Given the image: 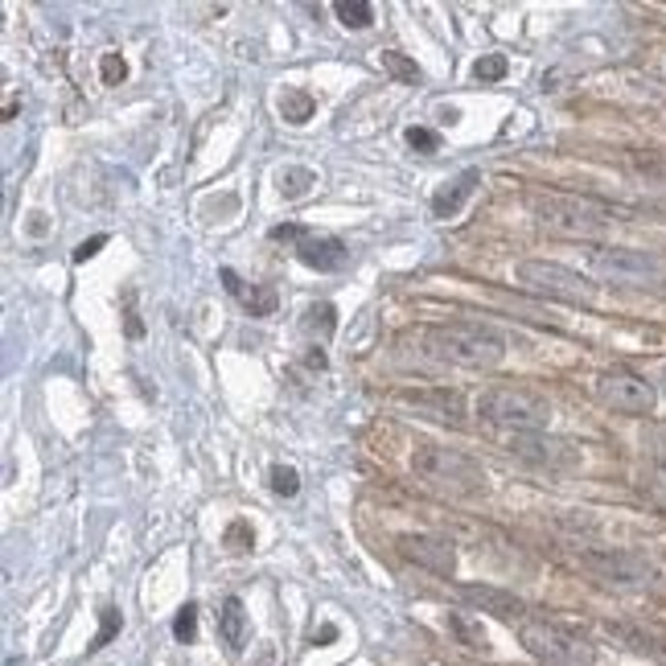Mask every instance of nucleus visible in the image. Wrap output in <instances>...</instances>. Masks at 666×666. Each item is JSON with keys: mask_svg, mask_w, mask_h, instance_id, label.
<instances>
[{"mask_svg": "<svg viewBox=\"0 0 666 666\" xmlns=\"http://www.w3.org/2000/svg\"><path fill=\"white\" fill-rule=\"evenodd\" d=\"M609 629V638H617L626 650H633V654H646V658H666V633L663 629H650V626H605Z\"/></svg>", "mask_w": 666, "mask_h": 666, "instance_id": "16", "label": "nucleus"}, {"mask_svg": "<svg viewBox=\"0 0 666 666\" xmlns=\"http://www.w3.org/2000/svg\"><path fill=\"white\" fill-rule=\"evenodd\" d=\"M222 284H226V293L235 296L251 317L276 313V288H268V284H247V280H243L239 272H231V268H222Z\"/></svg>", "mask_w": 666, "mask_h": 666, "instance_id": "14", "label": "nucleus"}, {"mask_svg": "<svg viewBox=\"0 0 666 666\" xmlns=\"http://www.w3.org/2000/svg\"><path fill=\"white\" fill-rule=\"evenodd\" d=\"M99 74H103V83H108V87H120V83L128 78V62H124L120 54H103Z\"/></svg>", "mask_w": 666, "mask_h": 666, "instance_id": "27", "label": "nucleus"}, {"mask_svg": "<svg viewBox=\"0 0 666 666\" xmlns=\"http://www.w3.org/2000/svg\"><path fill=\"white\" fill-rule=\"evenodd\" d=\"M453 629L461 633L465 642H473V646H485V633H481V629H469V626L461 621V617H453Z\"/></svg>", "mask_w": 666, "mask_h": 666, "instance_id": "34", "label": "nucleus"}, {"mask_svg": "<svg viewBox=\"0 0 666 666\" xmlns=\"http://www.w3.org/2000/svg\"><path fill=\"white\" fill-rule=\"evenodd\" d=\"M219 633L231 650H243V642H247V609H243L239 596H226V601H222Z\"/></svg>", "mask_w": 666, "mask_h": 666, "instance_id": "17", "label": "nucleus"}, {"mask_svg": "<svg viewBox=\"0 0 666 666\" xmlns=\"http://www.w3.org/2000/svg\"><path fill=\"white\" fill-rule=\"evenodd\" d=\"M646 444H650V453L658 457V461H666V424H654L646 432Z\"/></svg>", "mask_w": 666, "mask_h": 666, "instance_id": "32", "label": "nucleus"}, {"mask_svg": "<svg viewBox=\"0 0 666 666\" xmlns=\"http://www.w3.org/2000/svg\"><path fill=\"white\" fill-rule=\"evenodd\" d=\"M518 642L527 646V654H535L539 663L547 666H592L596 663V650L592 642H584L580 633L552 621H522L518 626Z\"/></svg>", "mask_w": 666, "mask_h": 666, "instance_id": "6", "label": "nucleus"}, {"mask_svg": "<svg viewBox=\"0 0 666 666\" xmlns=\"http://www.w3.org/2000/svg\"><path fill=\"white\" fill-rule=\"evenodd\" d=\"M296 259L305 268H313V272H342L350 263V251H346V243L333 239V235H309L296 247Z\"/></svg>", "mask_w": 666, "mask_h": 666, "instance_id": "13", "label": "nucleus"}, {"mask_svg": "<svg viewBox=\"0 0 666 666\" xmlns=\"http://www.w3.org/2000/svg\"><path fill=\"white\" fill-rule=\"evenodd\" d=\"M383 66H387V71L395 74L399 83H411V87L420 83V66H416L411 58H404V54H399V50H387V54H383Z\"/></svg>", "mask_w": 666, "mask_h": 666, "instance_id": "23", "label": "nucleus"}, {"mask_svg": "<svg viewBox=\"0 0 666 666\" xmlns=\"http://www.w3.org/2000/svg\"><path fill=\"white\" fill-rule=\"evenodd\" d=\"M404 140L416 148V152H436V148H441V136H436L432 128H407Z\"/></svg>", "mask_w": 666, "mask_h": 666, "instance_id": "29", "label": "nucleus"}, {"mask_svg": "<svg viewBox=\"0 0 666 666\" xmlns=\"http://www.w3.org/2000/svg\"><path fill=\"white\" fill-rule=\"evenodd\" d=\"M115 629H120V613L115 609H103V629H99V638L91 642V650H103L115 638Z\"/></svg>", "mask_w": 666, "mask_h": 666, "instance_id": "31", "label": "nucleus"}, {"mask_svg": "<svg viewBox=\"0 0 666 666\" xmlns=\"http://www.w3.org/2000/svg\"><path fill=\"white\" fill-rule=\"evenodd\" d=\"M531 214H535L547 231L568 235V239H601L613 226V210L580 194H535L531 198Z\"/></svg>", "mask_w": 666, "mask_h": 666, "instance_id": "3", "label": "nucleus"}, {"mask_svg": "<svg viewBox=\"0 0 666 666\" xmlns=\"http://www.w3.org/2000/svg\"><path fill=\"white\" fill-rule=\"evenodd\" d=\"M280 111H284V120H288V124H305V120L317 111V99L309 91H284Z\"/></svg>", "mask_w": 666, "mask_h": 666, "instance_id": "21", "label": "nucleus"}, {"mask_svg": "<svg viewBox=\"0 0 666 666\" xmlns=\"http://www.w3.org/2000/svg\"><path fill=\"white\" fill-rule=\"evenodd\" d=\"M457 596H461L469 609L490 613V617H498V621H515V617L527 613V605L518 601L515 592L494 589V584H457Z\"/></svg>", "mask_w": 666, "mask_h": 666, "instance_id": "12", "label": "nucleus"}, {"mask_svg": "<svg viewBox=\"0 0 666 666\" xmlns=\"http://www.w3.org/2000/svg\"><path fill=\"white\" fill-rule=\"evenodd\" d=\"M424 350L432 362H444V367L485 370L502 362L506 337L481 321H448V325H432L424 333Z\"/></svg>", "mask_w": 666, "mask_h": 666, "instance_id": "1", "label": "nucleus"}, {"mask_svg": "<svg viewBox=\"0 0 666 666\" xmlns=\"http://www.w3.org/2000/svg\"><path fill=\"white\" fill-rule=\"evenodd\" d=\"M194 633H198V609H194V605H182L177 621H173V638H177V642H194Z\"/></svg>", "mask_w": 666, "mask_h": 666, "instance_id": "28", "label": "nucleus"}, {"mask_svg": "<svg viewBox=\"0 0 666 666\" xmlns=\"http://www.w3.org/2000/svg\"><path fill=\"white\" fill-rule=\"evenodd\" d=\"M481 185V173L478 169H465V173H457L448 185H441L436 194H432V214L436 219H453V214H461V206L473 198V189Z\"/></svg>", "mask_w": 666, "mask_h": 666, "instance_id": "15", "label": "nucleus"}, {"mask_svg": "<svg viewBox=\"0 0 666 666\" xmlns=\"http://www.w3.org/2000/svg\"><path fill=\"white\" fill-rule=\"evenodd\" d=\"M515 280L527 293L564 300V305H592L596 300V284L589 276H580L564 263H552V259H522L515 268Z\"/></svg>", "mask_w": 666, "mask_h": 666, "instance_id": "5", "label": "nucleus"}, {"mask_svg": "<svg viewBox=\"0 0 666 666\" xmlns=\"http://www.w3.org/2000/svg\"><path fill=\"white\" fill-rule=\"evenodd\" d=\"M251 543H256V535H251V522H247V518H235V522L226 527V547H231V552H247Z\"/></svg>", "mask_w": 666, "mask_h": 666, "instance_id": "25", "label": "nucleus"}, {"mask_svg": "<svg viewBox=\"0 0 666 666\" xmlns=\"http://www.w3.org/2000/svg\"><path fill=\"white\" fill-rule=\"evenodd\" d=\"M420 407H432L436 420H448V424H465V404L461 391H428V395H416Z\"/></svg>", "mask_w": 666, "mask_h": 666, "instance_id": "18", "label": "nucleus"}, {"mask_svg": "<svg viewBox=\"0 0 666 666\" xmlns=\"http://www.w3.org/2000/svg\"><path fill=\"white\" fill-rule=\"evenodd\" d=\"M103 243H108V235H95V239L78 243V247H74V263H87V259H91L95 251H99V247H103Z\"/></svg>", "mask_w": 666, "mask_h": 666, "instance_id": "33", "label": "nucleus"}, {"mask_svg": "<svg viewBox=\"0 0 666 666\" xmlns=\"http://www.w3.org/2000/svg\"><path fill=\"white\" fill-rule=\"evenodd\" d=\"M305 330L309 333H321V337H330L333 330H337V313H333V305H313L309 313H305Z\"/></svg>", "mask_w": 666, "mask_h": 666, "instance_id": "22", "label": "nucleus"}, {"mask_svg": "<svg viewBox=\"0 0 666 666\" xmlns=\"http://www.w3.org/2000/svg\"><path fill=\"white\" fill-rule=\"evenodd\" d=\"M333 13H337V21H342L346 29H367L370 21H374V4H370V0H337Z\"/></svg>", "mask_w": 666, "mask_h": 666, "instance_id": "20", "label": "nucleus"}, {"mask_svg": "<svg viewBox=\"0 0 666 666\" xmlns=\"http://www.w3.org/2000/svg\"><path fill=\"white\" fill-rule=\"evenodd\" d=\"M663 391H666V374H663Z\"/></svg>", "mask_w": 666, "mask_h": 666, "instance_id": "35", "label": "nucleus"}, {"mask_svg": "<svg viewBox=\"0 0 666 666\" xmlns=\"http://www.w3.org/2000/svg\"><path fill=\"white\" fill-rule=\"evenodd\" d=\"M596 395L601 404L621 411V416H650L654 404H658V391L654 383H646L638 370H626V367H613L596 379Z\"/></svg>", "mask_w": 666, "mask_h": 666, "instance_id": "8", "label": "nucleus"}, {"mask_svg": "<svg viewBox=\"0 0 666 666\" xmlns=\"http://www.w3.org/2000/svg\"><path fill=\"white\" fill-rule=\"evenodd\" d=\"M399 552H404V559H411V564H420V568L436 576H453V568H457V552L441 535H404L399 539Z\"/></svg>", "mask_w": 666, "mask_h": 666, "instance_id": "11", "label": "nucleus"}, {"mask_svg": "<svg viewBox=\"0 0 666 666\" xmlns=\"http://www.w3.org/2000/svg\"><path fill=\"white\" fill-rule=\"evenodd\" d=\"M510 453L518 461L535 465V469H572L580 461L568 441H555V436H543V432H515L510 436Z\"/></svg>", "mask_w": 666, "mask_h": 666, "instance_id": "10", "label": "nucleus"}, {"mask_svg": "<svg viewBox=\"0 0 666 666\" xmlns=\"http://www.w3.org/2000/svg\"><path fill=\"white\" fill-rule=\"evenodd\" d=\"M272 239H276V243H296V247H300V243L309 239V231H305V226H296V222H280V226H272Z\"/></svg>", "mask_w": 666, "mask_h": 666, "instance_id": "30", "label": "nucleus"}, {"mask_svg": "<svg viewBox=\"0 0 666 666\" xmlns=\"http://www.w3.org/2000/svg\"><path fill=\"white\" fill-rule=\"evenodd\" d=\"M276 185H280V194H284V198H305V194L317 185V173H313V169H305V165H288V169H280Z\"/></svg>", "mask_w": 666, "mask_h": 666, "instance_id": "19", "label": "nucleus"}, {"mask_svg": "<svg viewBox=\"0 0 666 666\" xmlns=\"http://www.w3.org/2000/svg\"><path fill=\"white\" fill-rule=\"evenodd\" d=\"M478 416L510 432H543L552 420V404L527 387H490L478 399Z\"/></svg>", "mask_w": 666, "mask_h": 666, "instance_id": "4", "label": "nucleus"}, {"mask_svg": "<svg viewBox=\"0 0 666 666\" xmlns=\"http://www.w3.org/2000/svg\"><path fill=\"white\" fill-rule=\"evenodd\" d=\"M502 74H506V58L502 54H485V58H478V66H473V78H478V83H498Z\"/></svg>", "mask_w": 666, "mask_h": 666, "instance_id": "26", "label": "nucleus"}, {"mask_svg": "<svg viewBox=\"0 0 666 666\" xmlns=\"http://www.w3.org/2000/svg\"><path fill=\"white\" fill-rule=\"evenodd\" d=\"M411 473L424 481L428 490L448 494V498H469V494L485 490L481 465L457 448H444V444H420L411 453Z\"/></svg>", "mask_w": 666, "mask_h": 666, "instance_id": "2", "label": "nucleus"}, {"mask_svg": "<svg viewBox=\"0 0 666 666\" xmlns=\"http://www.w3.org/2000/svg\"><path fill=\"white\" fill-rule=\"evenodd\" d=\"M580 564H584L601 584H613V589H650V584L658 580L654 564L633 552H584L580 555Z\"/></svg>", "mask_w": 666, "mask_h": 666, "instance_id": "9", "label": "nucleus"}, {"mask_svg": "<svg viewBox=\"0 0 666 666\" xmlns=\"http://www.w3.org/2000/svg\"><path fill=\"white\" fill-rule=\"evenodd\" d=\"M592 272L605 284H629V288L663 284V263L650 251H638V247H601V251H592Z\"/></svg>", "mask_w": 666, "mask_h": 666, "instance_id": "7", "label": "nucleus"}, {"mask_svg": "<svg viewBox=\"0 0 666 666\" xmlns=\"http://www.w3.org/2000/svg\"><path fill=\"white\" fill-rule=\"evenodd\" d=\"M272 490H276L280 498H296V490H300V473H296L293 465H272Z\"/></svg>", "mask_w": 666, "mask_h": 666, "instance_id": "24", "label": "nucleus"}]
</instances>
